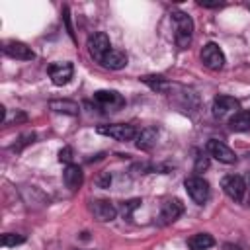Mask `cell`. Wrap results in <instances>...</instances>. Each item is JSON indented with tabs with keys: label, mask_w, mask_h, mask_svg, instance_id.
Here are the masks:
<instances>
[{
	"label": "cell",
	"mask_w": 250,
	"mask_h": 250,
	"mask_svg": "<svg viewBox=\"0 0 250 250\" xmlns=\"http://www.w3.org/2000/svg\"><path fill=\"white\" fill-rule=\"evenodd\" d=\"M172 20H174V25H176V45L180 49H186L189 47L191 43V35H193V21L188 14L184 12H172Z\"/></svg>",
	"instance_id": "1"
},
{
	"label": "cell",
	"mask_w": 250,
	"mask_h": 250,
	"mask_svg": "<svg viewBox=\"0 0 250 250\" xmlns=\"http://www.w3.org/2000/svg\"><path fill=\"white\" fill-rule=\"evenodd\" d=\"M92 100L102 111H117L125 105V98L115 90H98L94 92Z\"/></svg>",
	"instance_id": "2"
},
{
	"label": "cell",
	"mask_w": 250,
	"mask_h": 250,
	"mask_svg": "<svg viewBox=\"0 0 250 250\" xmlns=\"http://www.w3.org/2000/svg\"><path fill=\"white\" fill-rule=\"evenodd\" d=\"M100 135H105V137H111L115 141H121V143H127V141H133L137 139L139 131L133 127V125H127V123H111V125H98L96 129Z\"/></svg>",
	"instance_id": "3"
},
{
	"label": "cell",
	"mask_w": 250,
	"mask_h": 250,
	"mask_svg": "<svg viewBox=\"0 0 250 250\" xmlns=\"http://www.w3.org/2000/svg\"><path fill=\"white\" fill-rule=\"evenodd\" d=\"M184 186H186V191H188V195L197 203V205H203L207 199H209V193H211V189H209V184H207V180H203L201 176H189V178H186V182H184Z\"/></svg>",
	"instance_id": "4"
},
{
	"label": "cell",
	"mask_w": 250,
	"mask_h": 250,
	"mask_svg": "<svg viewBox=\"0 0 250 250\" xmlns=\"http://www.w3.org/2000/svg\"><path fill=\"white\" fill-rule=\"evenodd\" d=\"M109 51H111V43H109V37H107L105 33L98 31V33H94V35L88 37V53H90V57H92L96 62L102 64L104 57H105Z\"/></svg>",
	"instance_id": "5"
},
{
	"label": "cell",
	"mask_w": 250,
	"mask_h": 250,
	"mask_svg": "<svg viewBox=\"0 0 250 250\" xmlns=\"http://www.w3.org/2000/svg\"><path fill=\"white\" fill-rule=\"evenodd\" d=\"M221 188L223 191L232 199V201H242L244 193H246V182L242 176L238 174H229L221 180Z\"/></svg>",
	"instance_id": "6"
},
{
	"label": "cell",
	"mask_w": 250,
	"mask_h": 250,
	"mask_svg": "<svg viewBox=\"0 0 250 250\" xmlns=\"http://www.w3.org/2000/svg\"><path fill=\"white\" fill-rule=\"evenodd\" d=\"M201 62L209 70H221L225 66V55L217 43H207L201 49Z\"/></svg>",
	"instance_id": "7"
},
{
	"label": "cell",
	"mask_w": 250,
	"mask_h": 250,
	"mask_svg": "<svg viewBox=\"0 0 250 250\" xmlns=\"http://www.w3.org/2000/svg\"><path fill=\"white\" fill-rule=\"evenodd\" d=\"M205 150H207L209 156H213L215 160H219V162H223V164H234V162H236V154H234L225 143H221V141H217V139L207 141Z\"/></svg>",
	"instance_id": "8"
},
{
	"label": "cell",
	"mask_w": 250,
	"mask_h": 250,
	"mask_svg": "<svg viewBox=\"0 0 250 250\" xmlns=\"http://www.w3.org/2000/svg\"><path fill=\"white\" fill-rule=\"evenodd\" d=\"M90 211L96 217V221H100V223L113 221L115 215H117V207L109 199H94L90 203Z\"/></svg>",
	"instance_id": "9"
},
{
	"label": "cell",
	"mask_w": 250,
	"mask_h": 250,
	"mask_svg": "<svg viewBox=\"0 0 250 250\" xmlns=\"http://www.w3.org/2000/svg\"><path fill=\"white\" fill-rule=\"evenodd\" d=\"M72 72H74V66L72 62L64 61V62H53L49 66V76H51V82L55 86H64L70 82L72 78Z\"/></svg>",
	"instance_id": "10"
},
{
	"label": "cell",
	"mask_w": 250,
	"mask_h": 250,
	"mask_svg": "<svg viewBox=\"0 0 250 250\" xmlns=\"http://www.w3.org/2000/svg\"><path fill=\"white\" fill-rule=\"evenodd\" d=\"M2 51H4L6 57L18 59V61H31V59H35V53L31 51V47H27L21 41H4Z\"/></svg>",
	"instance_id": "11"
},
{
	"label": "cell",
	"mask_w": 250,
	"mask_h": 250,
	"mask_svg": "<svg viewBox=\"0 0 250 250\" xmlns=\"http://www.w3.org/2000/svg\"><path fill=\"white\" fill-rule=\"evenodd\" d=\"M184 213V203L180 201V199H166L164 203H162V207H160V223L162 225H170V223H174L180 215Z\"/></svg>",
	"instance_id": "12"
},
{
	"label": "cell",
	"mask_w": 250,
	"mask_h": 250,
	"mask_svg": "<svg viewBox=\"0 0 250 250\" xmlns=\"http://www.w3.org/2000/svg\"><path fill=\"white\" fill-rule=\"evenodd\" d=\"M240 107V104H238V100L236 98H232V96H225V94H221V96H217L215 100H213V115L215 117H225V115H229V113H232L234 109H238Z\"/></svg>",
	"instance_id": "13"
},
{
	"label": "cell",
	"mask_w": 250,
	"mask_h": 250,
	"mask_svg": "<svg viewBox=\"0 0 250 250\" xmlns=\"http://www.w3.org/2000/svg\"><path fill=\"white\" fill-rule=\"evenodd\" d=\"M62 180H64V186L70 191H76L82 186V182H84V174H82V170L76 164H68L64 168V172H62Z\"/></svg>",
	"instance_id": "14"
},
{
	"label": "cell",
	"mask_w": 250,
	"mask_h": 250,
	"mask_svg": "<svg viewBox=\"0 0 250 250\" xmlns=\"http://www.w3.org/2000/svg\"><path fill=\"white\" fill-rule=\"evenodd\" d=\"M102 64H104L105 68H109V70H121V68H125V66H127V55H125L123 51L111 49V51L104 57Z\"/></svg>",
	"instance_id": "15"
},
{
	"label": "cell",
	"mask_w": 250,
	"mask_h": 250,
	"mask_svg": "<svg viewBox=\"0 0 250 250\" xmlns=\"http://www.w3.org/2000/svg\"><path fill=\"white\" fill-rule=\"evenodd\" d=\"M188 246L189 250H209L211 246H215V238L207 232H195L188 238Z\"/></svg>",
	"instance_id": "16"
},
{
	"label": "cell",
	"mask_w": 250,
	"mask_h": 250,
	"mask_svg": "<svg viewBox=\"0 0 250 250\" xmlns=\"http://www.w3.org/2000/svg\"><path fill=\"white\" fill-rule=\"evenodd\" d=\"M156 137H158V131L154 127H146V129H141L139 135H137V146L141 150H150L154 145H156Z\"/></svg>",
	"instance_id": "17"
},
{
	"label": "cell",
	"mask_w": 250,
	"mask_h": 250,
	"mask_svg": "<svg viewBox=\"0 0 250 250\" xmlns=\"http://www.w3.org/2000/svg\"><path fill=\"white\" fill-rule=\"evenodd\" d=\"M230 129L236 131V133H242V131H250V109H242V111H236L230 121H229Z\"/></svg>",
	"instance_id": "18"
},
{
	"label": "cell",
	"mask_w": 250,
	"mask_h": 250,
	"mask_svg": "<svg viewBox=\"0 0 250 250\" xmlns=\"http://www.w3.org/2000/svg\"><path fill=\"white\" fill-rule=\"evenodd\" d=\"M49 107L57 113H66V115H78V104L72 100H51Z\"/></svg>",
	"instance_id": "19"
},
{
	"label": "cell",
	"mask_w": 250,
	"mask_h": 250,
	"mask_svg": "<svg viewBox=\"0 0 250 250\" xmlns=\"http://www.w3.org/2000/svg\"><path fill=\"white\" fill-rule=\"evenodd\" d=\"M2 246H16V244H23L25 242V236L23 234H14V232H6V234H2Z\"/></svg>",
	"instance_id": "20"
},
{
	"label": "cell",
	"mask_w": 250,
	"mask_h": 250,
	"mask_svg": "<svg viewBox=\"0 0 250 250\" xmlns=\"http://www.w3.org/2000/svg\"><path fill=\"white\" fill-rule=\"evenodd\" d=\"M59 162H64L66 166L72 164V148L70 146H62L59 150Z\"/></svg>",
	"instance_id": "21"
},
{
	"label": "cell",
	"mask_w": 250,
	"mask_h": 250,
	"mask_svg": "<svg viewBox=\"0 0 250 250\" xmlns=\"http://www.w3.org/2000/svg\"><path fill=\"white\" fill-rule=\"evenodd\" d=\"M209 168V158L207 156H201V154H197L195 156V172H197V176H199V172H203V170H207Z\"/></svg>",
	"instance_id": "22"
},
{
	"label": "cell",
	"mask_w": 250,
	"mask_h": 250,
	"mask_svg": "<svg viewBox=\"0 0 250 250\" xmlns=\"http://www.w3.org/2000/svg\"><path fill=\"white\" fill-rule=\"evenodd\" d=\"M141 205V199H131V201H127V203H123V207H121V213L125 215V217H131V213H133V209H137Z\"/></svg>",
	"instance_id": "23"
},
{
	"label": "cell",
	"mask_w": 250,
	"mask_h": 250,
	"mask_svg": "<svg viewBox=\"0 0 250 250\" xmlns=\"http://www.w3.org/2000/svg\"><path fill=\"white\" fill-rule=\"evenodd\" d=\"M109 182H111V176H109V172L98 178V184H100V188H109Z\"/></svg>",
	"instance_id": "24"
},
{
	"label": "cell",
	"mask_w": 250,
	"mask_h": 250,
	"mask_svg": "<svg viewBox=\"0 0 250 250\" xmlns=\"http://www.w3.org/2000/svg\"><path fill=\"white\" fill-rule=\"evenodd\" d=\"M223 250H242V248H240V246H236V244L227 242V244H223Z\"/></svg>",
	"instance_id": "25"
},
{
	"label": "cell",
	"mask_w": 250,
	"mask_h": 250,
	"mask_svg": "<svg viewBox=\"0 0 250 250\" xmlns=\"http://www.w3.org/2000/svg\"><path fill=\"white\" fill-rule=\"evenodd\" d=\"M246 184L250 186V172H248V178H246Z\"/></svg>",
	"instance_id": "26"
},
{
	"label": "cell",
	"mask_w": 250,
	"mask_h": 250,
	"mask_svg": "<svg viewBox=\"0 0 250 250\" xmlns=\"http://www.w3.org/2000/svg\"><path fill=\"white\" fill-rule=\"evenodd\" d=\"M248 160H250V152H248Z\"/></svg>",
	"instance_id": "27"
}]
</instances>
